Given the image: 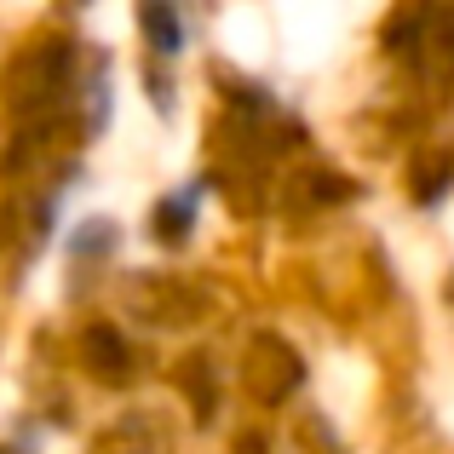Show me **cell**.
I'll list each match as a JSON object with an SVG mask.
<instances>
[{"label":"cell","instance_id":"3957f363","mask_svg":"<svg viewBox=\"0 0 454 454\" xmlns=\"http://www.w3.org/2000/svg\"><path fill=\"white\" fill-rule=\"evenodd\" d=\"M145 35H150V46L161 58L178 52V23L167 18V0H145Z\"/></svg>","mask_w":454,"mask_h":454},{"label":"cell","instance_id":"7a4b0ae2","mask_svg":"<svg viewBox=\"0 0 454 454\" xmlns=\"http://www.w3.org/2000/svg\"><path fill=\"white\" fill-rule=\"evenodd\" d=\"M87 356H92V368H98L104 380H121L127 374V345H121V333L115 328H87Z\"/></svg>","mask_w":454,"mask_h":454},{"label":"cell","instance_id":"277c9868","mask_svg":"<svg viewBox=\"0 0 454 454\" xmlns=\"http://www.w3.org/2000/svg\"><path fill=\"white\" fill-rule=\"evenodd\" d=\"M449 173H454V155H437L432 167H420V201H437V196H443Z\"/></svg>","mask_w":454,"mask_h":454},{"label":"cell","instance_id":"6da1fadb","mask_svg":"<svg viewBox=\"0 0 454 454\" xmlns=\"http://www.w3.org/2000/svg\"><path fill=\"white\" fill-rule=\"evenodd\" d=\"M414 58H420V69L437 87H449L454 81V12L432 6L414 18Z\"/></svg>","mask_w":454,"mask_h":454}]
</instances>
